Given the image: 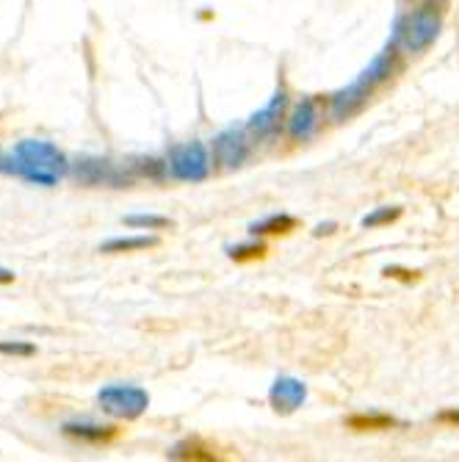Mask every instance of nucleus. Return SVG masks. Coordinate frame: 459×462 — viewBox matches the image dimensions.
I'll use <instances>...</instances> for the list:
<instances>
[{"instance_id":"20","label":"nucleus","mask_w":459,"mask_h":462,"mask_svg":"<svg viewBox=\"0 0 459 462\" xmlns=\"http://www.w3.org/2000/svg\"><path fill=\"white\" fill-rule=\"evenodd\" d=\"M0 355L33 357V355H36V346H33V344H23V341H4V344H0Z\"/></svg>"},{"instance_id":"23","label":"nucleus","mask_w":459,"mask_h":462,"mask_svg":"<svg viewBox=\"0 0 459 462\" xmlns=\"http://www.w3.org/2000/svg\"><path fill=\"white\" fill-rule=\"evenodd\" d=\"M4 163H12V161H6L4 155H0V172H9V166H4Z\"/></svg>"},{"instance_id":"12","label":"nucleus","mask_w":459,"mask_h":462,"mask_svg":"<svg viewBox=\"0 0 459 462\" xmlns=\"http://www.w3.org/2000/svg\"><path fill=\"white\" fill-rule=\"evenodd\" d=\"M297 217L290 214H269L263 217L261 222H252L249 225V236H288L290 230H297Z\"/></svg>"},{"instance_id":"3","label":"nucleus","mask_w":459,"mask_h":462,"mask_svg":"<svg viewBox=\"0 0 459 462\" xmlns=\"http://www.w3.org/2000/svg\"><path fill=\"white\" fill-rule=\"evenodd\" d=\"M443 20H445V0H424L421 6L399 14L390 39L396 42L401 53L418 56L437 42L443 31Z\"/></svg>"},{"instance_id":"17","label":"nucleus","mask_w":459,"mask_h":462,"mask_svg":"<svg viewBox=\"0 0 459 462\" xmlns=\"http://www.w3.org/2000/svg\"><path fill=\"white\" fill-rule=\"evenodd\" d=\"M131 170L136 178H150V180H161L166 172H170V166L161 158H136L131 161Z\"/></svg>"},{"instance_id":"19","label":"nucleus","mask_w":459,"mask_h":462,"mask_svg":"<svg viewBox=\"0 0 459 462\" xmlns=\"http://www.w3.org/2000/svg\"><path fill=\"white\" fill-rule=\"evenodd\" d=\"M122 222L128 227H136V230H163V227H172V222L166 217H158V214H128L122 217Z\"/></svg>"},{"instance_id":"9","label":"nucleus","mask_w":459,"mask_h":462,"mask_svg":"<svg viewBox=\"0 0 459 462\" xmlns=\"http://www.w3.org/2000/svg\"><path fill=\"white\" fill-rule=\"evenodd\" d=\"M321 128V106L316 97H302L285 119V134L290 142H310Z\"/></svg>"},{"instance_id":"21","label":"nucleus","mask_w":459,"mask_h":462,"mask_svg":"<svg viewBox=\"0 0 459 462\" xmlns=\"http://www.w3.org/2000/svg\"><path fill=\"white\" fill-rule=\"evenodd\" d=\"M335 227H338L335 222H326V225H318V227H316V236H329V233H335Z\"/></svg>"},{"instance_id":"1","label":"nucleus","mask_w":459,"mask_h":462,"mask_svg":"<svg viewBox=\"0 0 459 462\" xmlns=\"http://www.w3.org/2000/svg\"><path fill=\"white\" fill-rule=\"evenodd\" d=\"M399 64H401V51L390 39L385 45V51L373 56V61L349 83V87L338 89L335 95L329 97V119L332 122H346V119L357 116L365 108V103L371 100V95L399 72Z\"/></svg>"},{"instance_id":"2","label":"nucleus","mask_w":459,"mask_h":462,"mask_svg":"<svg viewBox=\"0 0 459 462\" xmlns=\"http://www.w3.org/2000/svg\"><path fill=\"white\" fill-rule=\"evenodd\" d=\"M12 172L36 186H59V180L69 172L67 155L41 139H23L12 150Z\"/></svg>"},{"instance_id":"15","label":"nucleus","mask_w":459,"mask_h":462,"mask_svg":"<svg viewBox=\"0 0 459 462\" xmlns=\"http://www.w3.org/2000/svg\"><path fill=\"white\" fill-rule=\"evenodd\" d=\"M346 424L357 432H380L396 427V418L388 412H354L346 418Z\"/></svg>"},{"instance_id":"8","label":"nucleus","mask_w":459,"mask_h":462,"mask_svg":"<svg viewBox=\"0 0 459 462\" xmlns=\"http://www.w3.org/2000/svg\"><path fill=\"white\" fill-rule=\"evenodd\" d=\"M285 119H288V92L285 87H280L263 108H258L246 119V131L255 142H269L280 134Z\"/></svg>"},{"instance_id":"10","label":"nucleus","mask_w":459,"mask_h":462,"mask_svg":"<svg viewBox=\"0 0 459 462\" xmlns=\"http://www.w3.org/2000/svg\"><path fill=\"white\" fill-rule=\"evenodd\" d=\"M308 402V385L297 376H277L269 388V404L280 415H294Z\"/></svg>"},{"instance_id":"5","label":"nucleus","mask_w":459,"mask_h":462,"mask_svg":"<svg viewBox=\"0 0 459 462\" xmlns=\"http://www.w3.org/2000/svg\"><path fill=\"white\" fill-rule=\"evenodd\" d=\"M72 178L80 186H108V189H128L136 175L131 163H116L111 158H78L72 163Z\"/></svg>"},{"instance_id":"16","label":"nucleus","mask_w":459,"mask_h":462,"mask_svg":"<svg viewBox=\"0 0 459 462\" xmlns=\"http://www.w3.org/2000/svg\"><path fill=\"white\" fill-rule=\"evenodd\" d=\"M401 219V208L399 205H382V208H373L371 214H365L363 217V227L365 230H377V227H385V225H393V222H399Z\"/></svg>"},{"instance_id":"11","label":"nucleus","mask_w":459,"mask_h":462,"mask_svg":"<svg viewBox=\"0 0 459 462\" xmlns=\"http://www.w3.org/2000/svg\"><path fill=\"white\" fill-rule=\"evenodd\" d=\"M61 432L67 438H75L80 443H92V446L108 443L119 435L116 427H103V424H92V421H69V424H64Z\"/></svg>"},{"instance_id":"7","label":"nucleus","mask_w":459,"mask_h":462,"mask_svg":"<svg viewBox=\"0 0 459 462\" xmlns=\"http://www.w3.org/2000/svg\"><path fill=\"white\" fill-rule=\"evenodd\" d=\"M252 136L246 131V122L243 125H227L225 131H219L214 136L211 144V158L219 170H238V166L246 163V158L252 155Z\"/></svg>"},{"instance_id":"14","label":"nucleus","mask_w":459,"mask_h":462,"mask_svg":"<svg viewBox=\"0 0 459 462\" xmlns=\"http://www.w3.org/2000/svg\"><path fill=\"white\" fill-rule=\"evenodd\" d=\"M166 457H170V459H202V462H211V459H216V451L207 446L205 440H199V438H186V440H180L178 446H172L170 451H166Z\"/></svg>"},{"instance_id":"6","label":"nucleus","mask_w":459,"mask_h":462,"mask_svg":"<svg viewBox=\"0 0 459 462\" xmlns=\"http://www.w3.org/2000/svg\"><path fill=\"white\" fill-rule=\"evenodd\" d=\"M97 404L103 412H108L111 418H119V421H136L142 418L150 407V393L139 385H106L97 391Z\"/></svg>"},{"instance_id":"18","label":"nucleus","mask_w":459,"mask_h":462,"mask_svg":"<svg viewBox=\"0 0 459 462\" xmlns=\"http://www.w3.org/2000/svg\"><path fill=\"white\" fill-rule=\"evenodd\" d=\"M263 255H266V244H261V241H249V244H238V246L227 249V258L235 263H249V261H258Z\"/></svg>"},{"instance_id":"22","label":"nucleus","mask_w":459,"mask_h":462,"mask_svg":"<svg viewBox=\"0 0 459 462\" xmlns=\"http://www.w3.org/2000/svg\"><path fill=\"white\" fill-rule=\"evenodd\" d=\"M9 282H14V272L0 269V285H9Z\"/></svg>"},{"instance_id":"13","label":"nucleus","mask_w":459,"mask_h":462,"mask_svg":"<svg viewBox=\"0 0 459 462\" xmlns=\"http://www.w3.org/2000/svg\"><path fill=\"white\" fill-rule=\"evenodd\" d=\"M158 246L155 236H119V238H108L100 244L103 255H119V252H139V249H152Z\"/></svg>"},{"instance_id":"4","label":"nucleus","mask_w":459,"mask_h":462,"mask_svg":"<svg viewBox=\"0 0 459 462\" xmlns=\"http://www.w3.org/2000/svg\"><path fill=\"white\" fill-rule=\"evenodd\" d=\"M211 150L205 147V142L191 139L183 144H172L166 152V166L170 175L180 183H202L211 175Z\"/></svg>"}]
</instances>
